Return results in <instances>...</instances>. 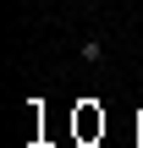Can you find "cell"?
<instances>
[{
	"label": "cell",
	"mask_w": 143,
	"mask_h": 148,
	"mask_svg": "<svg viewBox=\"0 0 143 148\" xmlns=\"http://www.w3.org/2000/svg\"><path fill=\"white\" fill-rule=\"evenodd\" d=\"M77 60H83V66H99V60H105V38H99V33H83V38H77Z\"/></svg>",
	"instance_id": "cell-1"
},
{
	"label": "cell",
	"mask_w": 143,
	"mask_h": 148,
	"mask_svg": "<svg viewBox=\"0 0 143 148\" xmlns=\"http://www.w3.org/2000/svg\"><path fill=\"white\" fill-rule=\"evenodd\" d=\"M77 132H83V137H94V132H105V115H94V110L83 104V115H77Z\"/></svg>",
	"instance_id": "cell-2"
}]
</instances>
